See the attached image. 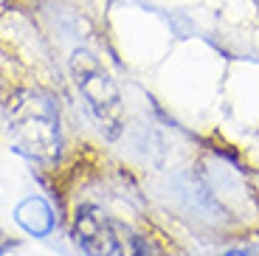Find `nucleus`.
<instances>
[{"instance_id": "f257e3e1", "label": "nucleus", "mask_w": 259, "mask_h": 256, "mask_svg": "<svg viewBox=\"0 0 259 256\" xmlns=\"http://www.w3.org/2000/svg\"><path fill=\"white\" fill-rule=\"evenodd\" d=\"M9 130L17 147L39 160H51L59 152V118L57 107L48 96L23 90L9 102Z\"/></svg>"}, {"instance_id": "f03ea898", "label": "nucleus", "mask_w": 259, "mask_h": 256, "mask_svg": "<svg viewBox=\"0 0 259 256\" xmlns=\"http://www.w3.org/2000/svg\"><path fill=\"white\" fill-rule=\"evenodd\" d=\"M73 237L91 256H155V245L147 237L96 208L82 205L73 220Z\"/></svg>"}, {"instance_id": "7ed1b4c3", "label": "nucleus", "mask_w": 259, "mask_h": 256, "mask_svg": "<svg viewBox=\"0 0 259 256\" xmlns=\"http://www.w3.org/2000/svg\"><path fill=\"white\" fill-rule=\"evenodd\" d=\"M71 71H73V82H76L79 93L84 96V102L91 107L93 118L99 121V127L104 130L107 138H116L124 127V110H121L118 88L110 79V73L104 71L88 51L73 54Z\"/></svg>"}, {"instance_id": "20e7f679", "label": "nucleus", "mask_w": 259, "mask_h": 256, "mask_svg": "<svg viewBox=\"0 0 259 256\" xmlns=\"http://www.w3.org/2000/svg\"><path fill=\"white\" fill-rule=\"evenodd\" d=\"M17 223L26 231H31V234H48L51 225H54V217H51V208H48L42 200L31 197V200H26V203H20Z\"/></svg>"}, {"instance_id": "39448f33", "label": "nucleus", "mask_w": 259, "mask_h": 256, "mask_svg": "<svg viewBox=\"0 0 259 256\" xmlns=\"http://www.w3.org/2000/svg\"><path fill=\"white\" fill-rule=\"evenodd\" d=\"M226 256H259V245H251V248H240V250H231Z\"/></svg>"}]
</instances>
